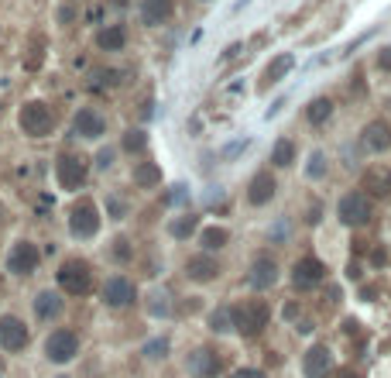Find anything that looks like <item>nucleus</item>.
I'll use <instances>...</instances> for the list:
<instances>
[{"instance_id": "f257e3e1", "label": "nucleus", "mask_w": 391, "mask_h": 378, "mask_svg": "<svg viewBox=\"0 0 391 378\" xmlns=\"http://www.w3.org/2000/svg\"><path fill=\"white\" fill-rule=\"evenodd\" d=\"M230 317H234V330L240 337H258L265 334V327L272 320V306L265 299L251 296V299H240L230 306Z\"/></svg>"}, {"instance_id": "f03ea898", "label": "nucleus", "mask_w": 391, "mask_h": 378, "mask_svg": "<svg viewBox=\"0 0 391 378\" xmlns=\"http://www.w3.org/2000/svg\"><path fill=\"white\" fill-rule=\"evenodd\" d=\"M59 289L66 296H86L93 293V265L89 261H82V258H69V261H62V268H59Z\"/></svg>"}, {"instance_id": "7ed1b4c3", "label": "nucleus", "mask_w": 391, "mask_h": 378, "mask_svg": "<svg viewBox=\"0 0 391 378\" xmlns=\"http://www.w3.org/2000/svg\"><path fill=\"white\" fill-rule=\"evenodd\" d=\"M17 124H21V131H24L28 138H48L52 127H55V114H52L48 103L28 100V103L21 107V114H17Z\"/></svg>"}, {"instance_id": "20e7f679", "label": "nucleus", "mask_w": 391, "mask_h": 378, "mask_svg": "<svg viewBox=\"0 0 391 378\" xmlns=\"http://www.w3.org/2000/svg\"><path fill=\"white\" fill-rule=\"evenodd\" d=\"M337 220L344 227H364L371 220V196L364 189H351L337 200Z\"/></svg>"}, {"instance_id": "39448f33", "label": "nucleus", "mask_w": 391, "mask_h": 378, "mask_svg": "<svg viewBox=\"0 0 391 378\" xmlns=\"http://www.w3.org/2000/svg\"><path fill=\"white\" fill-rule=\"evenodd\" d=\"M96 231H100V210H96L93 200L82 196L69 210V234L79 238V241H89V238H96Z\"/></svg>"}, {"instance_id": "423d86ee", "label": "nucleus", "mask_w": 391, "mask_h": 378, "mask_svg": "<svg viewBox=\"0 0 391 378\" xmlns=\"http://www.w3.org/2000/svg\"><path fill=\"white\" fill-rule=\"evenodd\" d=\"M76 354H79V337L73 334V330L59 327V330H52V334L45 337V358H48V361L69 365Z\"/></svg>"}, {"instance_id": "0eeeda50", "label": "nucleus", "mask_w": 391, "mask_h": 378, "mask_svg": "<svg viewBox=\"0 0 391 378\" xmlns=\"http://www.w3.org/2000/svg\"><path fill=\"white\" fill-rule=\"evenodd\" d=\"M86 175H89V166H86V159L82 155H59L55 159V179H59V186L62 189H69V193H76L79 186L86 182Z\"/></svg>"}, {"instance_id": "6e6552de", "label": "nucleus", "mask_w": 391, "mask_h": 378, "mask_svg": "<svg viewBox=\"0 0 391 378\" xmlns=\"http://www.w3.org/2000/svg\"><path fill=\"white\" fill-rule=\"evenodd\" d=\"M323 279H326V265L319 258H313V254H306V258H299L292 265V286L299 293H309L316 286H323Z\"/></svg>"}, {"instance_id": "1a4fd4ad", "label": "nucleus", "mask_w": 391, "mask_h": 378, "mask_svg": "<svg viewBox=\"0 0 391 378\" xmlns=\"http://www.w3.org/2000/svg\"><path fill=\"white\" fill-rule=\"evenodd\" d=\"M28 340H31V334H28V327H24L21 317H14V313H3V317H0V347H3L7 354L24 351Z\"/></svg>"}, {"instance_id": "9d476101", "label": "nucleus", "mask_w": 391, "mask_h": 378, "mask_svg": "<svg viewBox=\"0 0 391 378\" xmlns=\"http://www.w3.org/2000/svg\"><path fill=\"white\" fill-rule=\"evenodd\" d=\"M38 261L41 252L31 241H14V248L7 254V272L10 275H31V272H38Z\"/></svg>"}, {"instance_id": "9b49d317", "label": "nucleus", "mask_w": 391, "mask_h": 378, "mask_svg": "<svg viewBox=\"0 0 391 378\" xmlns=\"http://www.w3.org/2000/svg\"><path fill=\"white\" fill-rule=\"evenodd\" d=\"M302 375L306 378H333V351L326 344H313L302 354Z\"/></svg>"}, {"instance_id": "f8f14e48", "label": "nucleus", "mask_w": 391, "mask_h": 378, "mask_svg": "<svg viewBox=\"0 0 391 378\" xmlns=\"http://www.w3.org/2000/svg\"><path fill=\"white\" fill-rule=\"evenodd\" d=\"M360 145L367 148V152H374V155H385L391 152V124L385 117H374V121H367L364 131H360Z\"/></svg>"}, {"instance_id": "ddd939ff", "label": "nucleus", "mask_w": 391, "mask_h": 378, "mask_svg": "<svg viewBox=\"0 0 391 378\" xmlns=\"http://www.w3.org/2000/svg\"><path fill=\"white\" fill-rule=\"evenodd\" d=\"M247 282H251V289H258V293L272 289L274 282H278V261H274L272 254H258V258L251 261Z\"/></svg>"}, {"instance_id": "4468645a", "label": "nucleus", "mask_w": 391, "mask_h": 378, "mask_svg": "<svg viewBox=\"0 0 391 378\" xmlns=\"http://www.w3.org/2000/svg\"><path fill=\"white\" fill-rule=\"evenodd\" d=\"M360 189H364L371 200L391 196V168L388 166H367L364 175H360Z\"/></svg>"}, {"instance_id": "2eb2a0df", "label": "nucleus", "mask_w": 391, "mask_h": 378, "mask_svg": "<svg viewBox=\"0 0 391 378\" xmlns=\"http://www.w3.org/2000/svg\"><path fill=\"white\" fill-rule=\"evenodd\" d=\"M134 299H138V286H134L131 279H124V275L107 279V286H103V303H107L110 310H124V306H131Z\"/></svg>"}, {"instance_id": "dca6fc26", "label": "nucleus", "mask_w": 391, "mask_h": 378, "mask_svg": "<svg viewBox=\"0 0 391 378\" xmlns=\"http://www.w3.org/2000/svg\"><path fill=\"white\" fill-rule=\"evenodd\" d=\"M274 193H278V182H274V175L268 172V168H261V172L251 175V182H247V203H251V207H265V203H272Z\"/></svg>"}, {"instance_id": "f3484780", "label": "nucleus", "mask_w": 391, "mask_h": 378, "mask_svg": "<svg viewBox=\"0 0 391 378\" xmlns=\"http://www.w3.org/2000/svg\"><path fill=\"white\" fill-rule=\"evenodd\" d=\"M186 365H189V375L193 378H216L220 372H223V361H220V354H216L213 347H199V351H193Z\"/></svg>"}, {"instance_id": "a211bd4d", "label": "nucleus", "mask_w": 391, "mask_h": 378, "mask_svg": "<svg viewBox=\"0 0 391 378\" xmlns=\"http://www.w3.org/2000/svg\"><path fill=\"white\" fill-rule=\"evenodd\" d=\"M62 313H66V299H62V293H55V289H41V293L35 296V317H38V320L52 324V320H59Z\"/></svg>"}, {"instance_id": "6ab92c4d", "label": "nucleus", "mask_w": 391, "mask_h": 378, "mask_svg": "<svg viewBox=\"0 0 391 378\" xmlns=\"http://www.w3.org/2000/svg\"><path fill=\"white\" fill-rule=\"evenodd\" d=\"M186 275H189L193 282H213V279L220 275V261H216L209 252L193 254V258L186 261Z\"/></svg>"}, {"instance_id": "aec40b11", "label": "nucleus", "mask_w": 391, "mask_h": 378, "mask_svg": "<svg viewBox=\"0 0 391 378\" xmlns=\"http://www.w3.org/2000/svg\"><path fill=\"white\" fill-rule=\"evenodd\" d=\"M73 131H76L79 138H86V141H96V138H103L107 121H103L93 107H82V110L76 114V121H73Z\"/></svg>"}, {"instance_id": "412c9836", "label": "nucleus", "mask_w": 391, "mask_h": 378, "mask_svg": "<svg viewBox=\"0 0 391 378\" xmlns=\"http://www.w3.org/2000/svg\"><path fill=\"white\" fill-rule=\"evenodd\" d=\"M172 14H175V0H141V21L148 28L165 24Z\"/></svg>"}, {"instance_id": "4be33fe9", "label": "nucleus", "mask_w": 391, "mask_h": 378, "mask_svg": "<svg viewBox=\"0 0 391 378\" xmlns=\"http://www.w3.org/2000/svg\"><path fill=\"white\" fill-rule=\"evenodd\" d=\"M292 69H295V55H274L272 62H268V69H265V76H261V86L281 83Z\"/></svg>"}, {"instance_id": "5701e85b", "label": "nucleus", "mask_w": 391, "mask_h": 378, "mask_svg": "<svg viewBox=\"0 0 391 378\" xmlns=\"http://www.w3.org/2000/svg\"><path fill=\"white\" fill-rule=\"evenodd\" d=\"M131 179H134L138 189H155L158 182H161V166H155V162H138L134 172H131Z\"/></svg>"}, {"instance_id": "b1692460", "label": "nucleus", "mask_w": 391, "mask_h": 378, "mask_svg": "<svg viewBox=\"0 0 391 378\" xmlns=\"http://www.w3.org/2000/svg\"><path fill=\"white\" fill-rule=\"evenodd\" d=\"M199 245H202V252H220V248H227L230 245V231L227 227H202V234H199Z\"/></svg>"}, {"instance_id": "393cba45", "label": "nucleus", "mask_w": 391, "mask_h": 378, "mask_svg": "<svg viewBox=\"0 0 391 378\" xmlns=\"http://www.w3.org/2000/svg\"><path fill=\"white\" fill-rule=\"evenodd\" d=\"M96 45H100L103 52H120V48L127 45V28H124V24H107V28L96 35Z\"/></svg>"}, {"instance_id": "a878e982", "label": "nucleus", "mask_w": 391, "mask_h": 378, "mask_svg": "<svg viewBox=\"0 0 391 378\" xmlns=\"http://www.w3.org/2000/svg\"><path fill=\"white\" fill-rule=\"evenodd\" d=\"M333 117V100L330 96H316V100H309V107H306V121L309 124H326Z\"/></svg>"}, {"instance_id": "bb28decb", "label": "nucleus", "mask_w": 391, "mask_h": 378, "mask_svg": "<svg viewBox=\"0 0 391 378\" xmlns=\"http://www.w3.org/2000/svg\"><path fill=\"white\" fill-rule=\"evenodd\" d=\"M295 162V141H288V138H278L272 148V166L274 168H288Z\"/></svg>"}, {"instance_id": "cd10ccee", "label": "nucleus", "mask_w": 391, "mask_h": 378, "mask_svg": "<svg viewBox=\"0 0 391 378\" xmlns=\"http://www.w3.org/2000/svg\"><path fill=\"white\" fill-rule=\"evenodd\" d=\"M196 227H199V217H196V213H182V217H175V220L168 224V234L179 238V241H186L189 234H196Z\"/></svg>"}, {"instance_id": "c85d7f7f", "label": "nucleus", "mask_w": 391, "mask_h": 378, "mask_svg": "<svg viewBox=\"0 0 391 378\" xmlns=\"http://www.w3.org/2000/svg\"><path fill=\"white\" fill-rule=\"evenodd\" d=\"M209 330H213V334H227V330H234L230 306H220V310H213V313H209Z\"/></svg>"}, {"instance_id": "c756f323", "label": "nucleus", "mask_w": 391, "mask_h": 378, "mask_svg": "<svg viewBox=\"0 0 391 378\" xmlns=\"http://www.w3.org/2000/svg\"><path fill=\"white\" fill-rule=\"evenodd\" d=\"M145 148H148V134H145L141 127H138V131L131 127V131L124 134V152H131V155H134V152H145Z\"/></svg>"}, {"instance_id": "7c9ffc66", "label": "nucleus", "mask_w": 391, "mask_h": 378, "mask_svg": "<svg viewBox=\"0 0 391 378\" xmlns=\"http://www.w3.org/2000/svg\"><path fill=\"white\" fill-rule=\"evenodd\" d=\"M326 152H313L309 155V166H306V179H313V182H319L323 175H326Z\"/></svg>"}, {"instance_id": "2f4dec72", "label": "nucleus", "mask_w": 391, "mask_h": 378, "mask_svg": "<svg viewBox=\"0 0 391 378\" xmlns=\"http://www.w3.org/2000/svg\"><path fill=\"white\" fill-rule=\"evenodd\" d=\"M152 299H155V303L148 306V310H152V317H165V313H168V296H165V293H155Z\"/></svg>"}, {"instance_id": "473e14b6", "label": "nucleus", "mask_w": 391, "mask_h": 378, "mask_svg": "<svg viewBox=\"0 0 391 378\" xmlns=\"http://www.w3.org/2000/svg\"><path fill=\"white\" fill-rule=\"evenodd\" d=\"M165 351H168V340H152V344L145 347L148 358H165Z\"/></svg>"}, {"instance_id": "72a5a7b5", "label": "nucleus", "mask_w": 391, "mask_h": 378, "mask_svg": "<svg viewBox=\"0 0 391 378\" xmlns=\"http://www.w3.org/2000/svg\"><path fill=\"white\" fill-rule=\"evenodd\" d=\"M114 258H117V261H127V258H131V248H127V241H124V238L114 241Z\"/></svg>"}, {"instance_id": "f704fd0d", "label": "nucleus", "mask_w": 391, "mask_h": 378, "mask_svg": "<svg viewBox=\"0 0 391 378\" xmlns=\"http://www.w3.org/2000/svg\"><path fill=\"white\" fill-rule=\"evenodd\" d=\"M230 378H268V375H265L261 368H237Z\"/></svg>"}, {"instance_id": "c9c22d12", "label": "nucleus", "mask_w": 391, "mask_h": 378, "mask_svg": "<svg viewBox=\"0 0 391 378\" xmlns=\"http://www.w3.org/2000/svg\"><path fill=\"white\" fill-rule=\"evenodd\" d=\"M96 166H100V168H110V166H114V148H103V152L96 155Z\"/></svg>"}, {"instance_id": "e433bc0d", "label": "nucleus", "mask_w": 391, "mask_h": 378, "mask_svg": "<svg viewBox=\"0 0 391 378\" xmlns=\"http://www.w3.org/2000/svg\"><path fill=\"white\" fill-rule=\"evenodd\" d=\"M378 66H381L385 73H391V45H388V48H381V52H378Z\"/></svg>"}, {"instance_id": "4c0bfd02", "label": "nucleus", "mask_w": 391, "mask_h": 378, "mask_svg": "<svg viewBox=\"0 0 391 378\" xmlns=\"http://www.w3.org/2000/svg\"><path fill=\"white\" fill-rule=\"evenodd\" d=\"M319 220H323V207H319V203H313V207H309V213H306V224H319Z\"/></svg>"}, {"instance_id": "58836bf2", "label": "nucleus", "mask_w": 391, "mask_h": 378, "mask_svg": "<svg viewBox=\"0 0 391 378\" xmlns=\"http://www.w3.org/2000/svg\"><path fill=\"white\" fill-rule=\"evenodd\" d=\"M110 213H114V220H120V217L127 213V207H124V200H117V196H114V200H110Z\"/></svg>"}, {"instance_id": "ea45409f", "label": "nucleus", "mask_w": 391, "mask_h": 378, "mask_svg": "<svg viewBox=\"0 0 391 378\" xmlns=\"http://www.w3.org/2000/svg\"><path fill=\"white\" fill-rule=\"evenodd\" d=\"M385 261H388V252L385 248H374L371 252V265H385Z\"/></svg>"}, {"instance_id": "a19ab883", "label": "nucleus", "mask_w": 391, "mask_h": 378, "mask_svg": "<svg viewBox=\"0 0 391 378\" xmlns=\"http://www.w3.org/2000/svg\"><path fill=\"white\" fill-rule=\"evenodd\" d=\"M333 378H364L357 368H340V372H333Z\"/></svg>"}, {"instance_id": "79ce46f5", "label": "nucleus", "mask_w": 391, "mask_h": 378, "mask_svg": "<svg viewBox=\"0 0 391 378\" xmlns=\"http://www.w3.org/2000/svg\"><path fill=\"white\" fill-rule=\"evenodd\" d=\"M247 3H251V0H237V3H234V14H237V10H244Z\"/></svg>"}, {"instance_id": "37998d69", "label": "nucleus", "mask_w": 391, "mask_h": 378, "mask_svg": "<svg viewBox=\"0 0 391 378\" xmlns=\"http://www.w3.org/2000/svg\"><path fill=\"white\" fill-rule=\"evenodd\" d=\"M202 3H206V0H202Z\"/></svg>"}, {"instance_id": "c03bdc74", "label": "nucleus", "mask_w": 391, "mask_h": 378, "mask_svg": "<svg viewBox=\"0 0 391 378\" xmlns=\"http://www.w3.org/2000/svg\"><path fill=\"white\" fill-rule=\"evenodd\" d=\"M62 378H66V375H62Z\"/></svg>"}]
</instances>
